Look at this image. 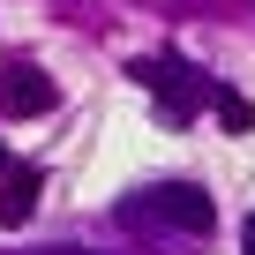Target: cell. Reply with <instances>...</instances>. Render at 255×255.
<instances>
[{"mask_svg":"<svg viewBox=\"0 0 255 255\" xmlns=\"http://www.w3.org/2000/svg\"><path fill=\"white\" fill-rule=\"evenodd\" d=\"M210 105H218V120L233 128V135H248V128H255V105H248L240 90H210Z\"/></svg>","mask_w":255,"mask_h":255,"instance_id":"cell-5","label":"cell"},{"mask_svg":"<svg viewBox=\"0 0 255 255\" xmlns=\"http://www.w3.org/2000/svg\"><path fill=\"white\" fill-rule=\"evenodd\" d=\"M45 255H75V248H45Z\"/></svg>","mask_w":255,"mask_h":255,"instance_id":"cell-7","label":"cell"},{"mask_svg":"<svg viewBox=\"0 0 255 255\" xmlns=\"http://www.w3.org/2000/svg\"><path fill=\"white\" fill-rule=\"evenodd\" d=\"M128 75H135L143 90H158V105H165V120H188V113H195V90L180 83V68H173V60H135Z\"/></svg>","mask_w":255,"mask_h":255,"instance_id":"cell-2","label":"cell"},{"mask_svg":"<svg viewBox=\"0 0 255 255\" xmlns=\"http://www.w3.org/2000/svg\"><path fill=\"white\" fill-rule=\"evenodd\" d=\"M38 188H45V173H38V165L8 173V188H0V225H23V218L38 210Z\"/></svg>","mask_w":255,"mask_h":255,"instance_id":"cell-4","label":"cell"},{"mask_svg":"<svg viewBox=\"0 0 255 255\" xmlns=\"http://www.w3.org/2000/svg\"><path fill=\"white\" fill-rule=\"evenodd\" d=\"M120 218L128 225H165V233H210V195L203 188H188V180H150V188H135L120 203Z\"/></svg>","mask_w":255,"mask_h":255,"instance_id":"cell-1","label":"cell"},{"mask_svg":"<svg viewBox=\"0 0 255 255\" xmlns=\"http://www.w3.org/2000/svg\"><path fill=\"white\" fill-rule=\"evenodd\" d=\"M240 255H255V218H248V225H240Z\"/></svg>","mask_w":255,"mask_h":255,"instance_id":"cell-6","label":"cell"},{"mask_svg":"<svg viewBox=\"0 0 255 255\" xmlns=\"http://www.w3.org/2000/svg\"><path fill=\"white\" fill-rule=\"evenodd\" d=\"M0 105H8V113H53V105H60V90H53L38 68H23V60H15V68H8V83H0Z\"/></svg>","mask_w":255,"mask_h":255,"instance_id":"cell-3","label":"cell"}]
</instances>
